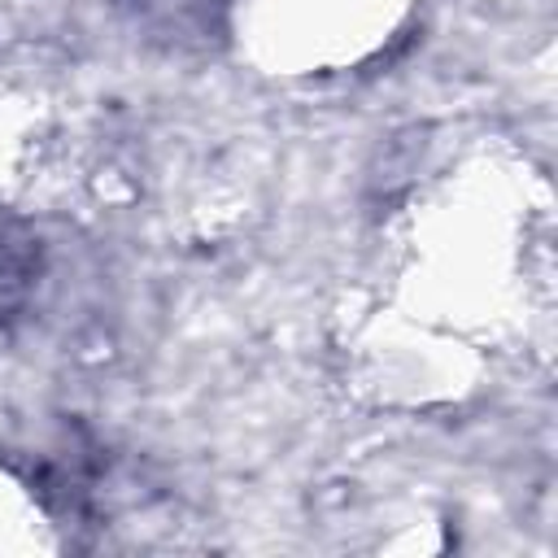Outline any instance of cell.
Masks as SVG:
<instances>
[{
    "mask_svg": "<svg viewBox=\"0 0 558 558\" xmlns=\"http://www.w3.org/2000/svg\"><path fill=\"white\" fill-rule=\"evenodd\" d=\"M35 279V253L17 240H0V314L22 305Z\"/></svg>",
    "mask_w": 558,
    "mask_h": 558,
    "instance_id": "6da1fadb",
    "label": "cell"
}]
</instances>
